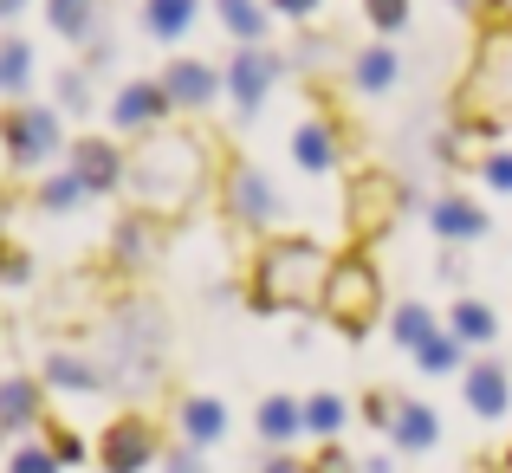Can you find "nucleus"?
<instances>
[{
  "instance_id": "nucleus-22",
  "label": "nucleus",
  "mask_w": 512,
  "mask_h": 473,
  "mask_svg": "<svg viewBox=\"0 0 512 473\" xmlns=\"http://www.w3.org/2000/svg\"><path fill=\"white\" fill-rule=\"evenodd\" d=\"M389 428H396V448H435V435H441V428H435V409H422V402H409V409H402Z\"/></svg>"
},
{
  "instance_id": "nucleus-37",
  "label": "nucleus",
  "mask_w": 512,
  "mask_h": 473,
  "mask_svg": "<svg viewBox=\"0 0 512 473\" xmlns=\"http://www.w3.org/2000/svg\"><path fill=\"white\" fill-rule=\"evenodd\" d=\"M312 473H350V454H338V448H325V454H318V461H312Z\"/></svg>"
},
{
  "instance_id": "nucleus-17",
  "label": "nucleus",
  "mask_w": 512,
  "mask_h": 473,
  "mask_svg": "<svg viewBox=\"0 0 512 473\" xmlns=\"http://www.w3.org/2000/svg\"><path fill=\"white\" fill-rule=\"evenodd\" d=\"M305 428V402H292V396H266L260 402V435L266 441H292Z\"/></svg>"
},
{
  "instance_id": "nucleus-32",
  "label": "nucleus",
  "mask_w": 512,
  "mask_h": 473,
  "mask_svg": "<svg viewBox=\"0 0 512 473\" xmlns=\"http://www.w3.org/2000/svg\"><path fill=\"white\" fill-rule=\"evenodd\" d=\"M480 175H487V188H500V195H512V150H493L487 162H480Z\"/></svg>"
},
{
  "instance_id": "nucleus-36",
  "label": "nucleus",
  "mask_w": 512,
  "mask_h": 473,
  "mask_svg": "<svg viewBox=\"0 0 512 473\" xmlns=\"http://www.w3.org/2000/svg\"><path fill=\"white\" fill-rule=\"evenodd\" d=\"M363 415H370V422H376V428H383V422H389V415H396V402H389V396H363Z\"/></svg>"
},
{
  "instance_id": "nucleus-3",
  "label": "nucleus",
  "mask_w": 512,
  "mask_h": 473,
  "mask_svg": "<svg viewBox=\"0 0 512 473\" xmlns=\"http://www.w3.org/2000/svg\"><path fill=\"white\" fill-rule=\"evenodd\" d=\"M512 117V26H487L461 78V124H506Z\"/></svg>"
},
{
  "instance_id": "nucleus-42",
  "label": "nucleus",
  "mask_w": 512,
  "mask_h": 473,
  "mask_svg": "<svg viewBox=\"0 0 512 473\" xmlns=\"http://www.w3.org/2000/svg\"><path fill=\"white\" fill-rule=\"evenodd\" d=\"M0 435H7V422H0Z\"/></svg>"
},
{
  "instance_id": "nucleus-41",
  "label": "nucleus",
  "mask_w": 512,
  "mask_h": 473,
  "mask_svg": "<svg viewBox=\"0 0 512 473\" xmlns=\"http://www.w3.org/2000/svg\"><path fill=\"white\" fill-rule=\"evenodd\" d=\"M467 7H474V13H500V0H467Z\"/></svg>"
},
{
  "instance_id": "nucleus-39",
  "label": "nucleus",
  "mask_w": 512,
  "mask_h": 473,
  "mask_svg": "<svg viewBox=\"0 0 512 473\" xmlns=\"http://www.w3.org/2000/svg\"><path fill=\"white\" fill-rule=\"evenodd\" d=\"M279 13H292V20H305V13H318V0H273Z\"/></svg>"
},
{
  "instance_id": "nucleus-6",
  "label": "nucleus",
  "mask_w": 512,
  "mask_h": 473,
  "mask_svg": "<svg viewBox=\"0 0 512 473\" xmlns=\"http://www.w3.org/2000/svg\"><path fill=\"white\" fill-rule=\"evenodd\" d=\"M98 461H104V473H143L156 461V428L143 422V415H117V422H104Z\"/></svg>"
},
{
  "instance_id": "nucleus-28",
  "label": "nucleus",
  "mask_w": 512,
  "mask_h": 473,
  "mask_svg": "<svg viewBox=\"0 0 512 473\" xmlns=\"http://www.w3.org/2000/svg\"><path fill=\"white\" fill-rule=\"evenodd\" d=\"M85 195H91V188L78 182L72 169H65V175H52V182L39 188V208H46V214H65V208H72V201H85Z\"/></svg>"
},
{
  "instance_id": "nucleus-31",
  "label": "nucleus",
  "mask_w": 512,
  "mask_h": 473,
  "mask_svg": "<svg viewBox=\"0 0 512 473\" xmlns=\"http://www.w3.org/2000/svg\"><path fill=\"white\" fill-rule=\"evenodd\" d=\"M363 13H370L383 33H396V26H409V0H363Z\"/></svg>"
},
{
  "instance_id": "nucleus-5",
  "label": "nucleus",
  "mask_w": 512,
  "mask_h": 473,
  "mask_svg": "<svg viewBox=\"0 0 512 473\" xmlns=\"http://www.w3.org/2000/svg\"><path fill=\"white\" fill-rule=\"evenodd\" d=\"M0 143H7V156L20 162V169L52 162L59 156V111H46V104H13V111H0Z\"/></svg>"
},
{
  "instance_id": "nucleus-33",
  "label": "nucleus",
  "mask_w": 512,
  "mask_h": 473,
  "mask_svg": "<svg viewBox=\"0 0 512 473\" xmlns=\"http://www.w3.org/2000/svg\"><path fill=\"white\" fill-rule=\"evenodd\" d=\"M13 473H59V454L52 448H20L13 454Z\"/></svg>"
},
{
  "instance_id": "nucleus-27",
  "label": "nucleus",
  "mask_w": 512,
  "mask_h": 473,
  "mask_svg": "<svg viewBox=\"0 0 512 473\" xmlns=\"http://www.w3.org/2000/svg\"><path fill=\"white\" fill-rule=\"evenodd\" d=\"M26 78H33V46H20V39H7L0 46V91H26Z\"/></svg>"
},
{
  "instance_id": "nucleus-1",
  "label": "nucleus",
  "mask_w": 512,
  "mask_h": 473,
  "mask_svg": "<svg viewBox=\"0 0 512 473\" xmlns=\"http://www.w3.org/2000/svg\"><path fill=\"white\" fill-rule=\"evenodd\" d=\"M124 182H130V195H137L143 214L150 208L182 214L188 201L201 195V182H208V150H201V137H188V130H156V137L130 156Z\"/></svg>"
},
{
  "instance_id": "nucleus-2",
  "label": "nucleus",
  "mask_w": 512,
  "mask_h": 473,
  "mask_svg": "<svg viewBox=\"0 0 512 473\" xmlns=\"http://www.w3.org/2000/svg\"><path fill=\"white\" fill-rule=\"evenodd\" d=\"M325 279H331V253L312 247V240H273L253 266V305L266 312H299V305L325 299Z\"/></svg>"
},
{
  "instance_id": "nucleus-19",
  "label": "nucleus",
  "mask_w": 512,
  "mask_h": 473,
  "mask_svg": "<svg viewBox=\"0 0 512 473\" xmlns=\"http://www.w3.org/2000/svg\"><path fill=\"white\" fill-rule=\"evenodd\" d=\"M182 428H188V441H221V428H227V409L214 396H195V402H182Z\"/></svg>"
},
{
  "instance_id": "nucleus-16",
  "label": "nucleus",
  "mask_w": 512,
  "mask_h": 473,
  "mask_svg": "<svg viewBox=\"0 0 512 473\" xmlns=\"http://www.w3.org/2000/svg\"><path fill=\"white\" fill-rule=\"evenodd\" d=\"M195 7L201 0H150V7H143V26H150L156 39H182L188 26H195Z\"/></svg>"
},
{
  "instance_id": "nucleus-15",
  "label": "nucleus",
  "mask_w": 512,
  "mask_h": 473,
  "mask_svg": "<svg viewBox=\"0 0 512 473\" xmlns=\"http://www.w3.org/2000/svg\"><path fill=\"white\" fill-rule=\"evenodd\" d=\"M428 227H435L441 240H480V234H487V214H480L474 201L448 195V201H435V214H428Z\"/></svg>"
},
{
  "instance_id": "nucleus-29",
  "label": "nucleus",
  "mask_w": 512,
  "mask_h": 473,
  "mask_svg": "<svg viewBox=\"0 0 512 473\" xmlns=\"http://www.w3.org/2000/svg\"><path fill=\"white\" fill-rule=\"evenodd\" d=\"M415 357H422V370H428V376H448L454 363H461V337H428Z\"/></svg>"
},
{
  "instance_id": "nucleus-25",
  "label": "nucleus",
  "mask_w": 512,
  "mask_h": 473,
  "mask_svg": "<svg viewBox=\"0 0 512 473\" xmlns=\"http://www.w3.org/2000/svg\"><path fill=\"white\" fill-rule=\"evenodd\" d=\"M46 383H59V389H78V396H91V389H104V370H91L85 357H52V363H46Z\"/></svg>"
},
{
  "instance_id": "nucleus-18",
  "label": "nucleus",
  "mask_w": 512,
  "mask_h": 473,
  "mask_svg": "<svg viewBox=\"0 0 512 473\" xmlns=\"http://www.w3.org/2000/svg\"><path fill=\"white\" fill-rule=\"evenodd\" d=\"M214 13H221V26L234 39L260 46V33H266V7H260V0H214Z\"/></svg>"
},
{
  "instance_id": "nucleus-4",
  "label": "nucleus",
  "mask_w": 512,
  "mask_h": 473,
  "mask_svg": "<svg viewBox=\"0 0 512 473\" xmlns=\"http://www.w3.org/2000/svg\"><path fill=\"white\" fill-rule=\"evenodd\" d=\"M318 305L338 318V331H370L376 305H383V279H376V266L363 260V253L331 260V279H325V299Z\"/></svg>"
},
{
  "instance_id": "nucleus-34",
  "label": "nucleus",
  "mask_w": 512,
  "mask_h": 473,
  "mask_svg": "<svg viewBox=\"0 0 512 473\" xmlns=\"http://www.w3.org/2000/svg\"><path fill=\"white\" fill-rule=\"evenodd\" d=\"M59 98H65V111H85L91 78H85V72H65V78H59Z\"/></svg>"
},
{
  "instance_id": "nucleus-35",
  "label": "nucleus",
  "mask_w": 512,
  "mask_h": 473,
  "mask_svg": "<svg viewBox=\"0 0 512 473\" xmlns=\"http://www.w3.org/2000/svg\"><path fill=\"white\" fill-rule=\"evenodd\" d=\"M52 454H59V461H85V441H78L72 428H52Z\"/></svg>"
},
{
  "instance_id": "nucleus-14",
  "label": "nucleus",
  "mask_w": 512,
  "mask_h": 473,
  "mask_svg": "<svg viewBox=\"0 0 512 473\" xmlns=\"http://www.w3.org/2000/svg\"><path fill=\"white\" fill-rule=\"evenodd\" d=\"M292 156H299V169L305 175H325V169H338V137H331V124H299L292 130Z\"/></svg>"
},
{
  "instance_id": "nucleus-9",
  "label": "nucleus",
  "mask_w": 512,
  "mask_h": 473,
  "mask_svg": "<svg viewBox=\"0 0 512 473\" xmlns=\"http://www.w3.org/2000/svg\"><path fill=\"white\" fill-rule=\"evenodd\" d=\"M169 111H175V104H169L163 78H137V85H124V91H117L111 124H117V130H156Z\"/></svg>"
},
{
  "instance_id": "nucleus-30",
  "label": "nucleus",
  "mask_w": 512,
  "mask_h": 473,
  "mask_svg": "<svg viewBox=\"0 0 512 473\" xmlns=\"http://www.w3.org/2000/svg\"><path fill=\"white\" fill-rule=\"evenodd\" d=\"M305 428H312V435H338L344 428V402L338 396H312L305 402Z\"/></svg>"
},
{
  "instance_id": "nucleus-10",
  "label": "nucleus",
  "mask_w": 512,
  "mask_h": 473,
  "mask_svg": "<svg viewBox=\"0 0 512 473\" xmlns=\"http://www.w3.org/2000/svg\"><path fill=\"white\" fill-rule=\"evenodd\" d=\"M163 91H169L175 111H208L214 91H221V78H214L208 59H169L163 65Z\"/></svg>"
},
{
  "instance_id": "nucleus-23",
  "label": "nucleus",
  "mask_w": 512,
  "mask_h": 473,
  "mask_svg": "<svg viewBox=\"0 0 512 473\" xmlns=\"http://www.w3.org/2000/svg\"><path fill=\"white\" fill-rule=\"evenodd\" d=\"M46 13L65 39H91V26H98V0H46Z\"/></svg>"
},
{
  "instance_id": "nucleus-26",
  "label": "nucleus",
  "mask_w": 512,
  "mask_h": 473,
  "mask_svg": "<svg viewBox=\"0 0 512 473\" xmlns=\"http://www.w3.org/2000/svg\"><path fill=\"white\" fill-rule=\"evenodd\" d=\"M389 331H396V344H402V350H422L428 337H441V331H435V312H428V305H402Z\"/></svg>"
},
{
  "instance_id": "nucleus-13",
  "label": "nucleus",
  "mask_w": 512,
  "mask_h": 473,
  "mask_svg": "<svg viewBox=\"0 0 512 473\" xmlns=\"http://www.w3.org/2000/svg\"><path fill=\"white\" fill-rule=\"evenodd\" d=\"M396 208H402V188L389 182V175H363V182L350 188V221H357L363 234H376Z\"/></svg>"
},
{
  "instance_id": "nucleus-7",
  "label": "nucleus",
  "mask_w": 512,
  "mask_h": 473,
  "mask_svg": "<svg viewBox=\"0 0 512 473\" xmlns=\"http://www.w3.org/2000/svg\"><path fill=\"white\" fill-rule=\"evenodd\" d=\"M124 169H130V156L117 150V143H104V137H78V143H72V175L91 188V195H104V188H124Z\"/></svg>"
},
{
  "instance_id": "nucleus-11",
  "label": "nucleus",
  "mask_w": 512,
  "mask_h": 473,
  "mask_svg": "<svg viewBox=\"0 0 512 473\" xmlns=\"http://www.w3.org/2000/svg\"><path fill=\"white\" fill-rule=\"evenodd\" d=\"M227 85H234L240 117H260L266 91H273V59H266L260 46H240V52H234V65H227Z\"/></svg>"
},
{
  "instance_id": "nucleus-24",
  "label": "nucleus",
  "mask_w": 512,
  "mask_h": 473,
  "mask_svg": "<svg viewBox=\"0 0 512 473\" xmlns=\"http://www.w3.org/2000/svg\"><path fill=\"white\" fill-rule=\"evenodd\" d=\"M396 72H402L396 52H389V46H370V52L357 59V72H350V78H357V91H389V85H396Z\"/></svg>"
},
{
  "instance_id": "nucleus-40",
  "label": "nucleus",
  "mask_w": 512,
  "mask_h": 473,
  "mask_svg": "<svg viewBox=\"0 0 512 473\" xmlns=\"http://www.w3.org/2000/svg\"><path fill=\"white\" fill-rule=\"evenodd\" d=\"M26 7V0H0V20H13V13H20Z\"/></svg>"
},
{
  "instance_id": "nucleus-8",
  "label": "nucleus",
  "mask_w": 512,
  "mask_h": 473,
  "mask_svg": "<svg viewBox=\"0 0 512 473\" xmlns=\"http://www.w3.org/2000/svg\"><path fill=\"white\" fill-rule=\"evenodd\" d=\"M227 214H234L240 227H266L279 214V195H273V182H266L260 169H247L240 162L234 175H227Z\"/></svg>"
},
{
  "instance_id": "nucleus-12",
  "label": "nucleus",
  "mask_w": 512,
  "mask_h": 473,
  "mask_svg": "<svg viewBox=\"0 0 512 473\" xmlns=\"http://www.w3.org/2000/svg\"><path fill=\"white\" fill-rule=\"evenodd\" d=\"M467 409L487 415V422H500L512 409V376L506 363H467Z\"/></svg>"
},
{
  "instance_id": "nucleus-21",
  "label": "nucleus",
  "mask_w": 512,
  "mask_h": 473,
  "mask_svg": "<svg viewBox=\"0 0 512 473\" xmlns=\"http://www.w3.org/2000/svg\"><path fill=\"white\" fill-rule=\"evenodd\" d=\"M454 337H461V344H493V337H500V318L480 299H461L454 305Z\"/></svg>"
},
{
  "instance_id": "nucleus-38",
  "label": "nucleus",
  "mask_w": 512,
  "mask_h": 473,
  "mask_svg": "<svg viewBox=\"0 0 512 473\" xmlns=\"http://www.w3.org/2000/svg\"><path fill=\"white\" fill-rule=\"evenodd\" d=\"M169 473H201V461H195V448H182V454H169Z\"/></svg>"
},
{
  "instance_id": "nucleus-20",
  "label": "nucleus",
  "mask_w": 512,
  "mask_h": 473,
  "mask_svg": "<svg viewBox=\"0 0 512 473\" xmlns=\"http://www.w3.org/2000/svg\"><path fill=\"white\" fill-rule=\"evenodd\" d=\"M39 415V389L26 383V376H7V383H0V422L7 428H26Z\"/></svg>"
}]
</instances>
